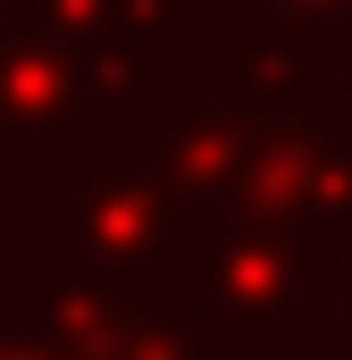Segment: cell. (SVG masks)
Here are the masks:
<instances>
[{
	"label": "cell",
	"mask_w": 352,
	"mask_h": 360,
	"mask_svg": "<svg viewBox=\"0 0 352 360\" xmlns=\"http://www.w3.org/2000/svg\"><path fill=\"white\" fill-rule=\"evenodd\" d=\"M235 218L336 243L352 226V109L319 84H277L235 109Z\"/></svg>",
	"instance_id": "obj_2"
},
{
	"label": "cell",
	"mask_w": 352,
	"mask_h": 360,
	"mask_svg": "<svg viewBox=\"0 0 352 360\" xmlns=\"http://www.w3.org/2000/svg\"><path fill=\"white\" fill-rule=\"evenodd\" d=\"M319 252L327 243H302V235H277V226H252V218H227L184 285L201 293V310L218 319L227 344H277V352H294V335L336 310V276L319 269Z\"/></svg>",
	"instance_id": "obj_4"
},
{
	"label": "cell",
	"mask_w": 352,
	"mask_h": 360,
	"mask_svg": "<svg viewBox=\"0 0 352 360\" xmlns=\"http://www.w3.org/2000/svg\"><path fill=\"white\" fill-rule=\"evenodd\" d=\"M134 101H143L134 51H101L68 34H8L0 42V160L101 151L118 143Z\"/></svg>",
	"instance_id": "obj_3"
},
{
	"label": "cell",
	"mask_w": 352,
	"mask_h": 360,
	"mask_svg": "<svg viewBox=\"0 0 352 360\" xmlns=\"http://www.w3.org/2000/svg\"><path fill=\"white\" fill-rule=\"evenodd\" d=\"M336 260H344V269H336V310H352V226L336 235Z\"/></svg>",
	"instance_id": "obj_6"
},
{
	"label": "cell",
	"mask_w": 352,
	"mask_h": 360,
	"mask_svg": "<svg viewBox=\"0 0 352 360\" xmlns=\"http://www.w3.org/2000/svg\"><path fill=\"white\" fill-rule=\"evenodd\" d=\"M210 226L176 201L151 151H76L42 184V269L59 285H168L193 276Z\"/></svg>",
	"instance_id": "obj_1"
},
{
	"label": "cell",
	"mask_w": 352,
	"mask_h": 360,
	"mask_svg": "<svg viewBox=\"0 0 352 360\" xmlns=\"http://www.w3.org/2000/svg\"><path fill=\"white\" fill-rule=\"evenodd\" d=\"M0 360H68V352H59L42 327H25L17 310H0Z\"/></svg>",
	"instance_id": "obj_5"
}]
</instances>
